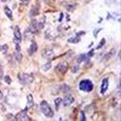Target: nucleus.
<instances>
[{
	"label": "nucleus",
	"mask_w": 121,
	"mask_h": 121,
	"mask_svg": "<svg viewBox=\"0 0 121 121\" xmlns=\"http://www.w3.org/2000/svg\"><path fill=\"white\" fill-rule=\"evenodd\" d=\"M74 101V99L72 95H68L66 96H65L62 102H63V105L65 107H67V106L73 104Z\"/></svg>",
	"instance_id": "nucleus-8"
},
{
	"label": "nucleus",
	"mask_w": 121,
	"mask_h": 121,
	"mask_svg": "<svg viewBox=\"0 0 121 121\" xmlns=\"http://www.w3.org/2000/svg\"><path fill=\"white\" fill-rule=\"evenodd\" d=\"M4 81L6 83H7L8 85H10L12 83V79L10 78V77L9 75H6L4 77Z\"/></svg>",
	"instance_id": "nucleus-21"
},
{
	"label": "nucleus",
	"mask_w": 121,
	"mask_h": 121,
	"mask_svg": "<svg viewBox=\"0 0 121 121\" xmlns=\"http://www.w3.org/2000/svg\"><path fill=\"white\" fill-rule=\"evenodd\" d=\"M38 50V45L37 44L35 41H33L30 45V47L28 49V53L30 56H32L34 53L36 52Z\"/></svg>",
	"instance_id": "nucleus-11"
},
{
	"label": "nucleus",
	"mask_w": 121,
	"mask_h": 121,
	"mask_svg": "<svg viewBox=\"0 0 121 121\" xmlns=\"http://www.w3.org/2000/svg\"><path fill=\"white\" fill-rule=\"evenodd\" d=\"M105 43V40L104 38H103L102 40H101V41H100V43H99V45H98V47H97V49H99V48H101V47H102V46L104 45Z\"/></svg>",
	"instance_id": "nucleus-24"
},
{
	"label": "nucleus",
	"mask_w": 121,
	"mask_h": 121,
	"mask_svg": "<svg viewBox=\"0 0 121 121\" xmlns=\"http://www.w3.org/2000/svg\"><path fill=\"white\" fill-rule=\"evenodd\" d=\"M62 98H58L55 100V106H56V110H58L59 109V105H60V103L62 102Z\"/></svg>",
	"instance_id": "nucleus-18"
},
{
	"label": "nucleus",
	"mask_w": 121,
	"mask_h": 121,
	"mask_svg": "<svg viewBox=\"0 0 121 121\" xmlns=\"http://www.w3.org/2000/svg\"><path fill=\"white\" fill-rule=\"evenodd\" d=\"M94 55V49H91L88 53L87 54V57H91L93 56Z\"/></svg>",
	"instance_id": "nucleus-27"
},
{
	"label": "nucleus",
	"mask_w": 121,
	"mask_h": 121,
	"mask_svg": "<svg viewBox=\"0 0 121 121\" xmlns=\"http://www.w3.org/2000/svg\"><path fill=\"white\" fill-rule=\"evenodd\" d=\"M53 50L50 48H44L41 52L42 57L45 59H48V58H51L53 56Z\"/></svg>",
	"instance_id": "nucleus-7"
},
{
	"label": "nucleus",
	"mask_w": 121,
	"mask_h": 121,
	"mask_svg": "<svg viewBox=\"0 0 121 121\" xmlns=\"http://www.w3.org/2000/svg\"><path fill=\"white\" fill-rule=\"evenodd\" d=\"M8 45L7 44H4L2 46V51L4 54H6L7 52V50H8Z\"/></svg>",
	"instance_id": "nucleus-23"
},
{
	"label": "nucleus",
	"mask_w": 121,
	"mask_h": 121,
	"mask_svg": "<svg viewBox=\"0 0 121 121\" xmlns=\"http://www.w3.org/2000/svg\"><path fill=\"white\" fill-rule=\"evenodd\" d=\"M79 65H74L72 69V72H73V73H76L79 70Z\"/></svg>",
	"instance_id": "nucleus-25"
},
{
	"label": "nucleus",
	"mask_w": 121,
	"mask_h": 121,
	"mask_svg": "<svg viewBox=\"0 0 121 121\" xmlns=\"http://www.w3.org/2000/svg\"><path fill=\"white\" fill-rule=\"evenodd\" d=\"M65 8L66 9L69 11H72L75 9V6L72 4H68L66 6H65Z\"/></svg>",
	"instance_id": "nucleus-20"
},
{
	"label": "nucleus",
	"mask_w": 121,
	"mask_h": 121,
	"mask_svg": "<svg viewBox=\"0 0 121 121\" xmlns=\"http://www.w3.org/2000/svg\"><path fill=\"white\" fill-rule=\"evenodd\" d=\"M69 68V64L67 62H62L59 63V64L55 68V72L57 74L59 75L64 76L65 73H66Z\"/></svg>",
	"instance_id": "nucleus-3"
},
{
	"label": "nucleus",
	"mask_w": 121,
	"mask_h": 121,
	"mask_svg": "<svg viewBox=\"0 0 121 121\" xmlns=\"http://www.w3.org/2000/svg\"><path fill=\"white\" fill-rule=\"evenodd\" d=\"M80 121H86V117H85V113L83 111H81V114H80Z\"/></svg>",
	"instance_id": "nucleus-22"
},
{
	"label": "nucleus",
	"mask_w": 121,
	"mask_h": 121,
	"mask_svg": "<svg viewBox=\"0 0 121 121\" xmlns=\"http://www.w3.org/2000/svg\"><path fill=\"white\" fill-rule=\"evenodd\" d=\"M45 17H43L41 19V21L38 23V29H42L44 26V24H45Z\"/></svg>",
	"instance_id": "nucleus-15"
},
{
	"label": "nucleus",
	"mask_w": 121,
	"mask_h": 121,
	"mask_svg": "<svg viewBox=\"0 0 121 121\" xmlns=\"http://www.w3.org/2000/svg\"><path fill=\"white\" fill-rule=\"evenodd\" d=\"M52 65V62H48L47 63H46L45 64H44V65L43 66V70H44V72H47V71H48V70H50V69H51Z\"/></svg>",
	"instance_id": "nucleus-16"
},
{
	"label": "nucleus",
	"mask_w": 121,
	"mask_h": 121,
	"mask_svg": "<svg viewBox=\"0 0 121 121\" xmlns=\"http://www.w3.org/2000/svg\"><path fill=\"white\" fill-rule=\"evenodd\" d=\"M3 93H1V91H0V100L3 98Z\"/></svg>",
	"instance_id": "nucleus-29"
},
{
	"label": "nucleus",
	"mask_w": 121,
	"mask_h": 121,
	"mask_svg": "<svg viewBox=\"0 0 121 121\" xmlns=\"http://www.w3.org/2000/svg\"><path fill=\"white\" fill-rule=\"evenodd\" d=\"M108 87V78H104L102 81L101 86H100V93L104 94L107 90Z\"/></svg>",
	"instance_id": "nucleus-10"
},
{
	"label": "nucleus",
	"mask_w": 121,
	"mask_h": 121,
	"mask_svg": "<svg viewBox=\"0 0 121 121\" xmlns=\"http://www.w3.org/2000/svg\"><path fill=\"white\" fill-rule=\"evenodd\" d=\"M29 30L30 33H36L38 32V22L35 19L32 21V22L30 23V26L29 27Z\"/></svg>",
	"instance_id": "nucleus-9"
},
{
	"label": "nucleus",
	"mask_w": 121,
	"mask_h": 121,
	"mask_svg": "<svg viewBox=\"0 0 121 121\" xmlns=\"http://www.w3.org/2000/svg\"><path fill=\"white\" fill-rule=\"evenodd\" d=\"M27 110L28 109L26 108L24 110L18 113L15 117L16 120L17 121H29V118L27 116Z\"/></svg>",
	"instance_id": "nucleus-5"
},
{
	"label": "nucleus",
	"mask_w": 121,
	"mask_h": 121,
	"mask_svg": "<svg viewBox=\"0 0 121 121\" xmlns=\"http://www.w3.org/2000/svg\"><path fill=\"white\" fill-rule=\"evenodd\" d=\"M8 1H9V0H1V1L3 2V3H6V2Z\"/></svg>",
	"instance_id": "nucleus-30"
},
{
	"label": "nucleus",
	"mask_w": 121,
	"mask_h": 121,
	"mask_svg": "<svg viewBox=\"0 0 121 121\" xmlns=\"http://www.w3.org/2000/svg\"><path fill=\"white\" fill-rule=\"evenodd\" d=\"M14 37H15V43H20L22 40V35H21V32H20V29L18 26H16L14 29L13 32Z\"/></svg>",
	"instance_id": "nucleus-6"
},
{
	"label": "nucleus",
	"mask_w": 121,
	"mask_h": 121,
	"mask_svg": "<svg viewBox=\"0 0 121 121\" xmlns=\"http://www.w3.org/2000/svg\"><path fill=\"white\" fill-rule=\"evenodd\" d=\"M81 41V38L80 36H76V37L74 38H70V39L67 40V41L69 43H73V44H76V43H78Z\"/></svg>",
	"instance_id": "nucleus-14"
},
{
	"label": "nucleus",
	"mask_w": 121,
	"mask_h": 121,
	"mask_svg": "<svg viewBox=\"0 0 121 121\" xmlns=\"http://www.w3.org/2000/svg\"><path fill=\"white\" fill-rule=\"evenodd\" d=\"M4 13L6 14V15L8 17L9 19L10 20H13V15H12V12L7 6H5L4 7Z\"/></svg>",
	"instance_id": "nucleus-13"
},
{
	"label": "nucleus",
	"mask_w": 121,
	"mask_h": 121,
	"mask_svg": "<svg viewBox=\"0 0 121 121\" xmlns=\"http://www.w3.org/2000/svg\"><path fill=\"white\" fill-rule=\"evenodd\" d=\"M19 1L25 4H27L29 2V0H19Z\"/></svg>",
	"instance_id": "nucleus-28"
},
{
	"label": "nucleus",
	"mask_w": 121,
	"mask_h": 121,
	"mask_svg": "<svg viewBox=\"0 0 121 121\" xmlns=\"http://www.w3.org/2000/svg\"><path fill=\"white\" fill-rule=\"evenodd\" d=\"M19 80L24 85L30 84L33 81L34 78L31 74L27 73H23L22 74H19Z\"/></svg>",
	"instance_id": "nucleus-4"
},
{
	"label": "nucleus",
	"mask_w": 121,
	"mask_h": 121,
	"mask_svg": "<svg viewBox=\"0 0 121 121\" xmlns=\"http://www.w3.org/2000/svg\"><path fill=\"white\" fill-rule=\"evenodd\" d=\"M27 104L26 108L29 110V108H32L34 105V101H33V98L32 95L31 94H29L27 96Z\"/></svg>",
	"instance_id": "nucleus-12"
},
{
	"label": "nucleus",
	"mask_w": 121,
	"mask_h": 121,
	"mask_svg": "<svg viewBox=\"0 0 121 121\" xmlns=\"http://www.w3.org/2000/svg\"><path fill=\"white\" fill-rule=\"evenodd\" d=\"M15 44H16L15 48H16V50H17V52L21 51V47H20V45H19V43H15Z\"/></svg>",
	"instance_id": "nucleus-26"
},
{
	"label": "nucleus",
	"mask_w": 121,
	"mask_h": 121,
	"mask_svg": "<svg viewBox=\"0 0 121 121\" xmlns=\"http://www.w3.org/2000/svg\"><path fill=\"white\" fill-rule=\"evenodd\" d=\"M114 53H115V52H114V49H112L110 51V52L107 54V55H105V60H108V59H110L111 58L114 56Z\"/></svg>",
	"instance_id": "nucleus-17"
},
{
	"label": "nucleus",
	"mask_w": 121,
	"mask_h": 121,
	"mask_svg": "<svg viewBox=\"0 0 121 121\" xmlns=\"http://www.w3.org/2000/svg\"><path fill=\"white\" fill-rule=\"evenodd\" d=\"M79 87L81 90L85 92H90L93 89V84L90 80L84 79L80 82Z\"/></svg>",
	"instance_id": "nucleus-2"
},
{
	"label": "nucleus",
	"mask_w": 121,
	"mask_h": 121,
	"mask_svg": "<svg viewBox=\"0 0 121 121\" xmlns=\"http://www.w3.org/2000/svg\"><path fill=\"white\" fill-rule=\"evenodd\" d=\"M15 58H16V59H17L18 61L20 62V61L22 60V55L21 53L20 52H17V53H15Z\"/></svg>",
	"instance_id": "nucleus-19"
},
{
	"label": "nucleus",
	"mask_w": 121,
	"mask_h": 121,
	"mask_svg": "<svg viewBox=\"0 0 121 121\" xmlns=\"http://www.w3.org/2000/svg\"><path fill=\"white\" fill-rule=\"evenodd\" d=\"M40 107L42 113L47 117H52L54 116V112L45 100H43L41 102Z\"/></svg>",
	"instance_id": "nucleus-1"
}]
</instances>
